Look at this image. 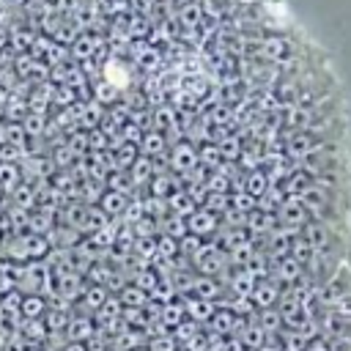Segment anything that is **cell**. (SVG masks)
Listing matches in <instances>:
<instances>
[{
  "label": "cell",
  "mask_w": 351,
  "mask_h": 351,
  "mask_svg": "<svg viewBox=\"0 0 351 351\" xmlns=\"http://www.w3.org/2000/svg\"><path fill=\"white\" fill-rule=\"evenodd\" d=\"M143 145H145V154H156V151L162 148V137L154 132V134H148V137H145V143H143Z\"/></svg>",
  "instance_id": "cell-12"
},
{
  "label": "cell",
  "mask_w": 351,
  "mask_h": 351,
  "mask_svg": "<svg viewBox=\"0 0 351 351\" xmlns=\"http://www.w3.org/2000/svg\"><path fill=\"white\" fill-rule=\"evenodd\" d=\"M293 266H296L293 261H282V263H280V277L291 280V277H293Z\"/></svg>",
  "instance_id": "cell-15"
},
{
  "label": "cell",
  "mask_w": 351,
  "mask_h": 351,
  "mask_svg": "<svg viewBox=\"0 0 351 351\" xmlns=\"http://www.w3.org/2000/svg\"><path fill=\"white\" fill-rule=\"evenodd\" d=\"M25 351H41L38 346H25Z\"/></svg>",
  "instance_id": "cell-18"
},
{
  "label": "cell",
  "mask_w": 351,
  "mask_h": 351,
  "mask_svg": "<svg viewBox=\"0 0 351 351\" xmlns=\"http://www.w3.org/2000/svg\"><path fill=\"white\" fill-rule=\"evenodd\" d=\"M181 313H184V307H178V304H167V310L162 313V321H165L167 326H178Z\"/></svg>",
  "instance_id": "cell-7"
},
{
  "label": "cell",
  "mask_w": 351,
  "mask_h": 351,
  "mask_svg": "<svg viewBox=\"0 0 351 351\" xmlns=\"http://www.w3.org/2000/svg\"><path fill=\"white\" fill-rule=\"evenodd\" d=\"M44 299L38 296V293H33V296H22V302H19V313L25 315V318H41L44 315Z\"/></svg>",
  "instance_id": "cell-3"
},
{
  "label": "cell",
  "mask_w": 351,
  "mask_h": 351,
  "mask_svg": "<svg viewBox=\"0 0 351 351\" xmlns=\"http://www.w3.org/2000/svg\"><path fill=\"white\" fill-rule=\"evenodd\" d=\"M280 318H282V315H280L277 310L263 307V324H261V329H263V332H271V326H277V324H280Z\"/></svg>",
  "instance_id": "cell-8"
},
{
  "label": "cell",
  "mask_w": 351,
  "mask_h": 351,
  "mask_svg": "<svg viewBox=\"0 0 351 351\" xmlns=\"http://www.w3.org/2000/svg\"><path fill=\"white\" fill-rule=\"evenodd\" d=\"M244 340H247V343H252V346H261V340H263V329H261V326H255V332L250 329V332L244 335Z\"/></svg>",
  "instance_id": "cell-14"
},
{
  "label": "cell",
  "mask_w": 351,
  "mask_h": 351,
  "mask_svg": "<svg viewBox=\"0 0 351 351\" xmlns=\"http://www.w3.org/2000/svg\"><path fill=\"white\" fill-rule=\"evenodd\" d=\"M186 313H189L195 321H206V318L214 315V304H211L208 299H195V302H189Z\"/></svg>",
  "instance_id": "cell-5"
},
{
  "label": "cell",
  "mask_w": 351,
  "mask_h": 351,
  "mask_svg": "<svg viewBox=\"0 0 351 351\" xmlns=\"http://www.w3.org/2000/svg\"><path fill=\"white\" fill-rule=\"evenodd\" d=\"M217 222H214V217L211 214H206V211H197L192 219H189V228L195 230V233H206V230H211Z\"/></svg>",
  "instance_id": "cell-6"
},
{
  "label": "cell",
  "mask_w": 351,
  "mask_h": 351,
  "mask_svg": "<svg viewBox=\"0 0 351 351\" xmlns=\"http://www.w3.org/2000/svg\"><path fill=\"white\" fill-rule=\"evenodd\" d=\"M66 329H69V340H71V343H85V340L93 335V324H90L88 318H82V315H80V318H71Z\"/></svg>",
  "instance_id": "cell-2"
},
{
  "label": "cell",
  "mask_w": 351,
  "mask_h": 351,
  "mask_svg": "<svg viewBox=\"0 0 351 351\" xmlns=\"http://www.w3.org/2000/svg\"><path fill=\"white\" fill-rule=\"evenodd\" d=\"M121 302H123L126 307H140V304L145 302V296H143V288H140V291H123Z\"/></svg>",
  "instance_id": "cell-9"
},
{
  "label": "cell",
  "mask_w": 351,
  "mask_h": 351,
  "mask_svg": "<svg viewBox=\"0 0 351 351\" xmlns=\"http://www.w3.org/2000/svg\"><path fill=\"white\" fill-rule=\"evenodd\" d=\"M250 299H252V304H258V307H271L274 299H277V285H271V282H258V285H252Z\"/></svg>",
  "instance_id": "cell-1"
},
{
  "label": "cell",
  "mask_w": 351,
  "mask_h": 351,
  "mask_svg": "<svg viewBox=\"0 0 351 351\" xmlns=\"http://www.w3.org/2000/svg\"><path fill=\"white\" fill-rule=\"evenodd\" d=\"M230 324H233V315H230V313H219V315L211 321V326H217V332H228Z\"/></svg>",
  "instance_id": "cell-10"
},
{
  "label": "cell",
  "mask_w": 351,
  "mask_h": 351,
  "mask_svg": "<svg viewBox=\"0 0 351 351\" xmlns=\"http://www.w3.org/2000/svg\"><path fill=\"white\" fill-rule=\"evenodd\" d=\"M104 208L112 211V214L121 211V208H123V197H121V195H107V197H104Z\"/></svg>",
  "instance_id": "cell-11"
},
{
  "label": "cell",
  "mask_w": 351,
  "mask_h": 351,
  "mask_svg": "<svg viewBox=\"0 0 351 351\" xmlns=\"http://www.w3.org/2000/svg\"><path fill=\"white\" fill-rule=\"evenodd\" d=\"M176 348V340L173 337H159L151 343V351H173Z\"/></svg>",
  "instance_id": "cell-13"
},
{
  "label": "cell",
  "mask_w": 351,
  "mask_h": 351,
  "mask_svg": "<svg viewBox=\"0 0 351 351\" xmlns=\"http://www.w3.org/2000/svg\"><path fill=\"white\" fill-rule=\"evenodd\" d=\"M66 351H85V343H69Z\"/></svg>",
  "instance_id": "cell-17"
},
{
  "label": "cell",
  "mask_w": 351,
  "mask_h": 351,
  "mask_svg": "<svg viewBox=\"0 0 351 351\" xmlns=\"http://www.w3.org/2000/svg\"><path fill=\"white\" fill-rule=\"evenodd\" d=\"M88 299H90L93 304H101V302H104V291H99V288H93V291H88Z\"/></svg>",
  "instance_id": "cell-16"
},
{
  "label": "cell",
  "mask_w": 351,
  "mask_h": 351,
  "mask_svg": "<svg viewBox=\"0 0 351 351\" xmlns=\"http://www.w3.org/2000/svg\"><path fill=\"white\" fill-rule=\"evenodd\" d=\"M25 329H22V335L27 337V340H36V343H41L49 332H47V324L41 321V318H25V324H22Z\"/></svg>",
  "instance_id": "cell-4"
}]
</instances>
